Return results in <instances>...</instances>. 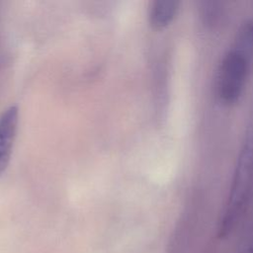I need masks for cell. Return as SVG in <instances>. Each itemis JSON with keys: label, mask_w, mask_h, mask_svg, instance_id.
<instances>
[{"label": "cell", "mask_w": 253, "mask_h": 253, "mask_svg": "<svg viewBox=\"0 0 253 253\" xmlns=\"http://www.w3.org/2000/svg\"><path fill=\"white\" fill-rule=\"evenodd\" d=\"M18 126V108L10 106L0 115V175L6 170Z\"/></svg>", "instance_id": "obj_3"}, {"label": "cell", "mask_w": 253, "mask_h": 253, "mask_svg": "<svg viewBox=\"0 0 253 253\" xmlns=\"http://www.w3.org/2000/svg\"><path fill=\"white\" fill-rule=\"evenodd\" d=\"M253 199V119L237 157L227 200L220 217V235L230 231Z\"/></svg>", "instance_id": "obj_1"}, {"label": "cell", "mask_w": 253, "mask_h": 253, "mask_svg": "<svg viewBox=\"0 0 253 253\" xmlns=\"http://www.w3.org/2000/svg\"><path fill=\"white\" fill-rule=\"evenodd\" d=\"M253 53L236 43L222 57L216 74V93L226 105L236 103L242 96L250 73Z\"/></svg>", "instance_id": "obj_2"}, {"label": "cell", "mask_w": 253, "mask_h": 253, "mask_svg": "<svg viewBox=\"0 0 253 253\" xmlns=\"http://www.w3.org/2000/svg\"><path fill=\"white\" fill-rule=\"evenodd\" d=\"M179 11V2L172 0H156L149 6L148 19L150 26L161 30L169 26Z\"/></svg>", "instance_id": "obj_4"}]
</instances>
